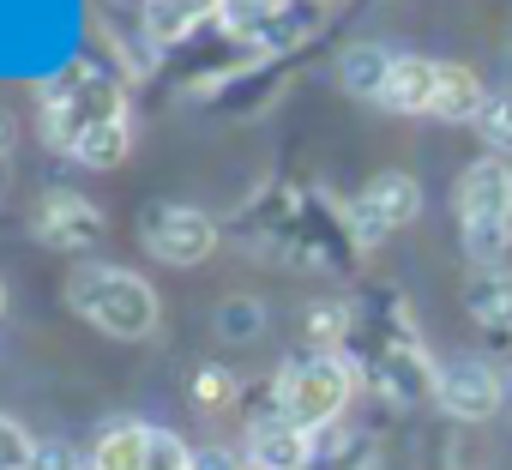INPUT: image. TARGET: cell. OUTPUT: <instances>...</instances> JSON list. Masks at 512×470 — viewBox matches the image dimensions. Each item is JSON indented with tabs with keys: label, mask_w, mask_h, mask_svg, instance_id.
<instances>
[{
	"label": "cell",
	"mask_w": 512,
	"mask_h": 470,
	"mask_svg": "<svg viewBox=\"0 0 512 470\" xmlns=\"http://www.w3.org/2000/svg\"><path fill=\"white\" fill-rule=\"evenodd\" d=\"M31 452H37V440L13 416H0V470H31Z\"/></svg>",
	"instance_id": "22"
},
{
	"label": "cell",
	"mask_w": 512,
	"mask_h": 470,
	"mask_svg": "<svg viewBox=\"0 0 512 470\" xmlns=\"http://www.w3.org/2000/svg\"><path fill=\"white\" fill-rule=\"evenodd\" d=\"M211 332H217L223 344H253V338L266 332V302H260V296H229V302H217Z\"/></svg>",
	"instance_id": "17"
},
{
	"label": "cell",
	"mask_w": 512,
	"mask_h": 470,
	"mask_svg": "<svg viewBox=\"0 0 512 470\" xmlns=\"http://www.w3.org/2000/svg\"><path fill=\"white\" fill-rule=\"evenodd\" d=\"M422 211V181L404 175V169H380L344 211V229H350V242L356 248H380L386 235H398L410 217Z\"/></svg>",
	"instance_id": "4"
},
{
	"label": "cell",
	"mask_w": 512,
	"mask_h": 470,
	"mask_svg": "<svg viewBox=\"0 0 512 470\" xmlns=\"http://www.w3.org/2000/svg\"><path fill=\"white\" fill-rule=\"evenodd\" d=\"M13 145H19V121H13V115H7V109H0V157H7V151H13Z\"/></svg>",
	"instance_id": "25"
},
{
	"label": "cell",
	"mask_w": 512,
	"mask_h": 470,
	"mask_svg": "<svg viewBox=\"0 0 512 470\" xmlns=\"http://www.w3.org/2000/svg\"><path fill=\"white\" fill-rule=\"evenodd\" d=\"M31 235H37L43 248H55V254H91L103 235H109V217H103L85 193H73V187H49V193L37 199Z\"/></svg>",
	"instance_id": "6"
},
{
	"label": "cell",
	"mask_w": 512,
	"mask_h": 470,
	"mask_svg": "<svg viewBox=\"0 0 512 470\" xmlns=\"http://www.w3.org/2000/svg\"><path fill=\"white\" fill-rule=\"evenodd\" d=\"M217 19H223V0H139V25L151 49H175L199 25H217Z\"/></svg>",
	"instance_id": "9"
},
{
	"label": "cell",
	"mask_w": 512,
	"mask_h": 470,
	"mask_svg": "<svg viewBox=\"0 0 512 470\" xmlns=\"http://www.w3.org/2000/svg\"><path fill=\"white\" fill-rule=\"evenodd\" d=\"M464 314H470L482 332H512V272H506V266L470 272V278H464Z\"/></svg>",
	"instance_id": "14"
},
{
	"label": "cell",
	"mask_w": 512,
	"mask_h": 470,
	"mask_svg": "<svg viewBox=\"0 0 512 470\" xmlns=\"http://www.w3.org/2000/svg\"><path fill=\"white\" fill-rule=\"evenodd\" d=\"M350 392H356V374H350V362H344L338 350H314V356L284 362V368H278V386H272L278 416H284V422H296L302 434L332 428V422L344 416Z\"/></svg>",
	"instance_id": "3"
},
{
	"label": "cell",
	"mask_w": 512,
	"mask_h": 470,
	"mask_svg": "<svg viewBox=\"0 0 512 470\" xmlns=\"http://www.w3.org/2000/svg\"><path fill=\"white\" fill-rule=\"evenodd\" d=\"M31 470H79V452H73L67 440H37Z\"/></svg>",
	"instance_id": "23"
},
{
	"label": "cell",
	"mask_w": 512,
	"mask_h": 470,
	"mask_svg": "<svg viewBox=\"0 0 512 470\" xmlns=\"http://www.w3.org/2000/svg\"><path fill=\"white\" fill-rule=\"evenodd\" d=\"M235 398H241V380H235L229 368H217V362H205V368L193 374V404H199L205 416H211V410H229Z\"/></svg>",
	"instance_id": "19"
},
{
	"label": "cell",
	"mask_w": 512,
	"mask_h": 470,
	"mask_svg": "<svg viewBox=\"0 0 512 470\" xmlns=\"http://www.w3.org/2000/svg\"><path fill=\"white\" fill-rule=\"evenodd\" d=\"M434 91H440V61H428V55H398L380 109H392V115H434Z\"/></svg>",
	"instance_id": "13"
},
{
	"label": "cell",
	"mask_w": 512,
	"mask_h": 470,
	"mask_svg": "<svg viewBox=\"0 0 512 470\" xmlns=\"http://www.w3.org/2000/svg\"><path fill=\"white\" fill-rule=\"evenodd\" d=\"M139 248L163 266H199L217 248V217L199 211V205H145Z\"/></svg>",
	"instance_id": "5"
},
{
	"label": "cell",
	"mask_w": 512,
	"mask_h": 470,
	"mask_svg": "<svg viewBox=\"0 0 512 470\" xmlns=\"http://www.w3.org/2000/svg\"><path fill=\"white\" fill-rule=\"evenodd\" d=\"M193 470H241V458L229 446H199L193 452Z\"/></svg>",
	"instance_id": "24"
},
{
	"label": "cell",
	"mask_w": 512,
	"mask_h": 470,
	"mask_svg": "<svg viewBox=\"0 0 512 470\" xmlns=\"http://www.w3.org/2000/svg\"><path fill=\"white\" fill-rule=\"evenodd\" d=\"M145 470H193V446L169 428H151V446H145Z\"/></svg>",
	"instance_id": "21"
},
{
	"label": "cell",
	"mask_w": 512,
	"mask_h": 470,
	"mask_svg": "<svg viewBox=\"0 0 512 470\" xmlns=\"http://www.w3.org/2000/svg\"><path fill=\"white\" fill-rule=\"evenodd\" d=\"M392 67H398V55H392L386 43H350V49L338 55V85H344L356 103H380L386 85H392Z\"/></svg>",
	"instance_id": "12"
},
{
	"label": "cell",
	"mask_w": 512,
	"mask_h": 470,
	"mask_svg": "<svg viewBox=\"0 0 512 470\" xmlns=\"http://www.w3.org/2000/svg\"><path fill=\"white\" fill-rule=\"evenodd\" d=\"M272 7H278V0H272Z\"/></svg>",
	"instance_id": "27"
},
{
	"label": "cell",
	"mask_w": 512,
	"mask_h": 470,
	"mask_svg": "<svg viewBox=\"0 0 512 470\" xmlns=\"http://www.w3.org/2000/svg\"><path fill=\"white\" fill-rule=\"evenodd\" d=\"M326 19H332V0H278L266 31L253 37V55H284V49L308 43L314 31H326Z\"/></svg>",
	"instance_id": "11"
},
{
	"label": "cell",
	"mask_w": 512,
	"mask_h": 470,
	"mask_svg": "<svg viewBox=\"0 0 512 470\" xmlns=\"http://www.w3.org/2000/svg\"><path fill=\"white\" fill-rule=\"evenodd\" d=\"M127 115V91L115 73L91 67V61H73L61 73H49L37 85V133L55 157H73L79 139L97 127V121H121Z\"/></svg>",
	"instance_id": "1"
},
{
	"label": "cell",
	"mask_w": 512,
	"mask_h": 470,
	"mask_svg": "<svg viewBox=\"0 0 512 470\" xmlns=\"http://www.w3.org/2000/svg\"><path fill=\"white\" fill-rule=\"evenodd\" d=\"M127 151H133V115H121V121H97V127L79 139L73 163H85V169H115Z\"/></svg>",
	"instance_id": "16"
},
{
	"label": "cell",
	"mask_w": 512,
	"mask_h": 470,
	"mask_svg": "<svg viewBox=\"0 0 512 470\" xmlns=\"http://www.w3.org/2000/svg\"><path fill=\"white\" fill-rule=\"evenodd\" d=\"M458 205V229H476V223H512V169L500 157H476L452 193Z\"/></svg>",
	"instance_id": "8"
},
{
	"label": "cell",
	"mask_w": 512,
	"mask_h": 470,
	"mask_svg": "<svg viewBox=\"0 0 512 470\" xmlns=\"http://www.w3.org/2000/svg\"><path fill=\"white\" fill-rule=\"evenodd\" d=\"M350 326H356V308H344V302H320V308H308V338H314L320 350L344 344Z\"/></svg>",
	"instance_id": "20"
},
{
	"label": "cell",
	"mask_w": 512,
	"mask_h": 470,
	"mask_svg": "<svg viewBox=\"0 0 512 470\" xmlns=\"http://www.w3.org/2000/svg\"><path fill=\"white\" fill-rule=\"evenodd\" d=\"M0 314H7V284H0Z\"/></svg>",
	"instance_id": "26"
},
{
	"label": "cell",
	"mask_w": 512,
	"mask_h": 470,
	"mask_svg": "<svg viewBox=\"0 0 512 470\" xmlns=\"http://www.w3.org/2000/svg\"><path fill=\"white\" fill-rule=\"evenodd\" d=\"M488 103L482 79L458 61H440V91H434V121H476V109Z\"/></svg>",
	"instance_id": "15"
},
{
	"label": "cell",
	"mask_w": 512,
	"mask_h": 470,
	"mask_svg": "<svg viewBox=\"0 0 512 470\" xmlns=\"http://www.w3.org/2000/svg\"><path fill=\"white\" fill-rule=\"evenodd\" d=\"M434 398H440V410L458 416V422H488V416L500 410V374H494L488 362H476V356H452V362L434 374Z\"/></svg>",
	"instance_id": "7"
},
{
	"label": "cell",
	"mask_w": 512,
	"mask_h": 470,
	"mask_svg": "<svg viewBox=\"0 0 512 470\" xmlns=\"http://www.w3.org/2000/svg\"><path fill=\"white\" fill-rule=\"evenodd\" d=\"M67 308H73L85 326H97L103 338H121V344L151 338L157 320H163L157 290H151L139 272H127V266H103V260H85V266L67 272Z\"/></svg>",
	"instance_id": "2"
},
{
	"label": "cell",
	"mask_w": 512,
	"mask_h": 470,
	"mask_svg": "<svg viewBox=\"0 0 512 470\" xmlns=\"http://www.w3.org/2000/svg\"><path fill=\"white\" fill-rule=\"evenodd\" d=\"M470 133L482 139V157H500L512 163V97H488L470 121Z\"/></svg>",
	"instance_id": "18"
},
{
	"label": "cell",
	"mask_w": 512,
	"mask_h": 470,
	"mask_svg": "<svg viewBox=\"0 0 512 470\" xmlns=\"http://www.w3.org/2000/svg\"><path fill=\"white\" fill-rule=\"evenodd\" d=\"M308 458H314V434H302L296 422H284V416L253 422V440H247L253 470H308Z\"/></svg>",
	"instance_id": "10"
}]
</instances>
